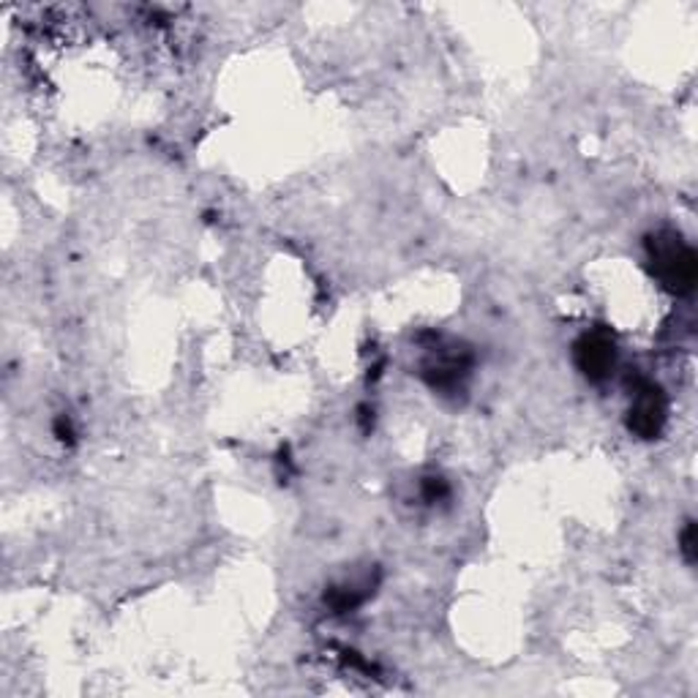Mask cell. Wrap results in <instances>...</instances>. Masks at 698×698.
<instances>
[{
    "mask_svg": "<svg viewBox=\"0 0 698 698\" xmlns=\"http://www.w3.org/2000/svg\"><path fill=\"white\" fill-rule=\"evenodd\" d=\"M649 262L655 276L669 287L671 292H690L696 285L698 262L696 251L682 240V235L674 230H660L647 240Z\"/></svg>",
    "mask_w": 698,
    "mask_h": 698,
    "instance_id": "6da1fadb",
    "label": "cell"
},
{
    "mask_svg": "<svg viewBox=\"0 0 698 698\" xmlns=\"http://www.w3.org/2000/svg\"><path fill=\"white\" fill-rule=\"evenodd\" d=\"M666 420V401L664 390L652 382H644L636 390V401L630 407V429L644 439H655L664 429Z\"/></svg>",
    "mask_w": 698,
    "mask_h": 698,
    "instance_id": "7a4b0ae2",
    "label": "cell"
},
{
    "mask_svg": "<svg viewBox=\"0 0 698 698\" xmlns=\"http://www.w3.org/2000/svg\"><path fill=\"white\" fill-rule=\"evenodd\" d=\"M614 363H617V349H614L609 336H581L579 345H576V366L581 369V375H587L589 379H606L611 375Z\"/></svg>",
    "mask_w": 698,
    "mask_h": 698,
    "instance_id": "3957f363",
    "label": "cell"
},
{
    "mask_svg": "<svg viewBox=\"0 0 698 698\" xmlns=\"http://www.w3.org/2000/svg\"><path fill=\"white\" fill-rule=\"evenodd\" d=\"M682 551L688 554V559H694V524H690L688 529H685V538H682Z\"/></svg>",
    "mask_w": 698,
    "mask_h": 698,
    "instance_id": "277c9868",
    "label": "cell"
}]
</instances>
